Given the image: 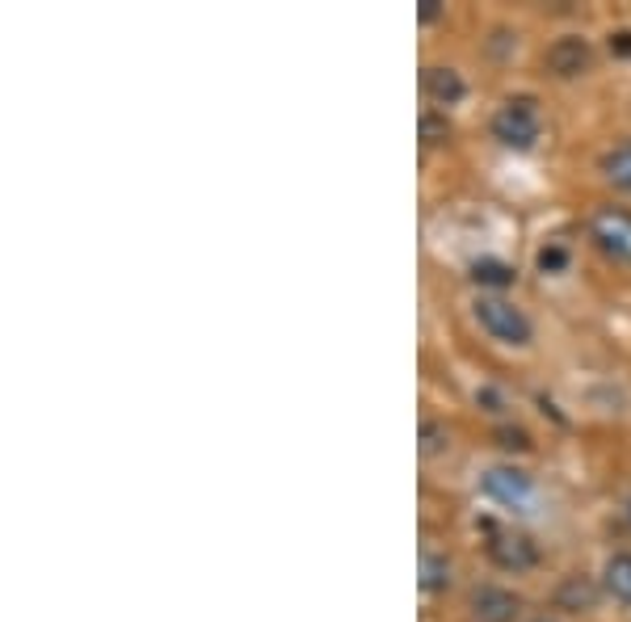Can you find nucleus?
Instances as JSON below:
<instances>
[{
  "label": "nucleus",
  "mask_w": 631,
  "mask_h": 622,
  "mask_svg": "<svg viewBox=\"0 0 631 622\" xmlns=\"http://www.w3.org/2000/svg\"><path fill=\"white\" fill-rule=\"evenodd\" d=\"M489 131H493V139H497L501 148L531 151L539 144V135H543V118H539L535 101L517 97V101H505V106L493 113Z\"/></svg>",
  "instance_id": "f03ea898"
},
{
  "label": "nucleus",
  "mask_w": 631,
  "mask_h": 622,
  "mask_svg": "<svg viewBox=\"0 0 631 622\" xmlns=\"http://www.w3.org/2000/svg\"><path fill=\"white\" fill-rule=\"evenodd\" d=\"M602 593L631 610V551H614L602 567Z\"/></svg>",
  "instance_id": "1a4fd4ad"
},
{
  "label": "nucleus",
  "mask_w": 631,
  "mask_h": 622,
  "mask_svg": "<svg viewBox=\"0 0 631 622\" xmlns=\"http://www.w3.org/2000/svg\"><path fill=\"white\" fill-rule=\"evenodd\" d=\"M501 446L505 451H531V437L522 434V430H501Z\"/></svg>",
  "instance_id": "f3484780"
},
{
  "label": "nucleus",
  "mask_w": 631,
  "mask_h": 622,
  "mask_svg": "<svg viewBox=\"0 0 631 622\" xmlns=\"http://www.w3.org/2000/svg\"><path fill=\"white\" fill-rule=\"evenodd\" d=\"M472 320L480 324L484 337L505 345V349H526V345L535 340L531 316H526L514 299H505V295H484V290H480L476 299H472Z\"/></svg>",
  "instance_id": "f257e3e1"
},
{
  "label": "nucleus",
  "mask_w": 631,
  "mask_h": 622,
  "mask_svg": "<svg viewBox=\"0 0 631 622\" xmlns=\"http://www.w3.org/2000/svg\"><path fill=\"white\" fill-rule=\"evenodd\" d=\"M539 269H543V274H564V269H569V248L543 245L539 248Z\"/></svg>",
  "instance_id": "dca6fc26"
},
{
  "label": "nucleus",
  "mask_w": 631,
  "mask_h": 622,
  "mask_svg": "<svg viewBox=\"0 0 631 622\" xmlns=\"http://www.w3.org/2000/svg\"><path fill=\"white\" fill-rule=\"evenodd\" d=\"M543 68L555 76V80H581V76L593 68V47L585 34H560L548 42L543 51Z\"/></svg>",
  "instance_id": "423d86ee"
},
{
  "label": "nucleus",
  "mask_w": 631,
  "mask_h": 622,
  "mask_svg": "<svg viewBox=\"0 0 631 622\" xmlns=\"http://www.w3.org/2000/svg\"><path fill=\"white\" fill-rule=\"evenodd\" d=\"M598 172H602V181H607L611 189L631 194V139H623V144H614V148L602 151Z\"/></svg>",
  "instance_id": "9d476101"
},
{
  "label": "nucleus",
  "mask_w": 631,
  "mask_h": 622,
  "mask_svg": "<svg viewBox=\"0 0 631 622\" xmlns=\"http://www.w3.org/2000/svg\"><path fill=\"white\" fill-rule=\"evenodd\" d=\"M455 585V564L446 551H421V589L425 593H446Z\"/></svg>",
  "instance_id": "9b49d317"
},
{
  "label": "nucleus",
  "mask_w": 631,
  "mask_h": 622,
  "mask_svg": "<svg viewBox=\"0 0 631 622\" xmlns=\"http://www.w3.org/2000/svg\"><path fill=\"white\" fill-rule=\"evenodd\" d=\"M489 560L501 572H510V576H526V572H535L543 555H539V543L531 534H522V530H497L489 539Z\"/></svg>",
  "instance_id": "20e7f679"
},
{
  "label": "nucleus",
  "mask_w": 631,
  "mask_h": 622,
  "mask_svg": "<svg viewBox=\"0 0 631 622\" xmlns=\"http://www.w3.org/2000/svg\"><path fill=\"white\" fill-rule=\"evenodd\" d=\"M522 598L505 585H476L467 593V619L472 622H517Z\"/></svg>",
  "instance_id": "0eeeda50"
},
{
  "label": "nucleus",
  "mask_w": 631,
  "mask_h": 622,
  "mask_svg": "<svg viewBox=\"0 0 631 622\" xmlns=\"http://www.w3.org/2000/svg\"><path fill=\"white\" fill-rule=\"evenodd\" d=\"M531 622H555V619H531Z\"/></svg>",
  "instance_id": "aec40b11"
},
{
  "label": "nucleus",
  "mask_w": 631,
  "mask_h": 622,
  "mask_svg": "<svg viewBox=\"0 0 631 622\" xmlns=\"http://www.w3.org/2000/svg\"><path fill=\"white\" fill-rule=\"evenodd\" d=\"M421 89L425 97L434 101V106H460L463 97H467V80L460 76V68H451V63H430L425 76H421Z\"/></svg>",
  "instance_id": "6e6552de"
},
{
  "label": "nucleus",
  "mask_w": 631,
  "mask_h": 622,
  "mask_svg": "<svg viewBox=\"0 0 631 622\" xmlns=\"http://www.w3.org/2000/svg\"><path fill=\"white\" fill-rule=\"evenodd\" d=\"M438 0H421V9H417V18L425 21V26H430V21H438Z\"/></svg>",
  "instance_id": "6ab92c4d"
},
{
  "label": "nucleus",
  "mask_w": 631,
  "mask_h": 622,
  "mask_svg": "<svg viewBox=\"0 0 631 622\" xmlns=\"http://www.w3.org/2000/svg\"><path fill=\"white\" fill-rule=\"evenodd\" d=\"M480 492L489 501H497L501 510H526L535 501V480L522 467H489L480 475Z\"/></svg>",
  "instance_id": "39448f33"
},
{
  "label": "nucleus",
  "mask_w": 631,
  "mask_h": 622,
  "mask_svg": "<svg viewBox=\"0 0 631 622\" xmlns=\"http://www.w3.org/2000/svg\"><path fill=\"white\" fill-rule=\"evenodd\" d=\"M442 451H451V430L442 421H421V454L434 458Z\"/></svg>",
  "instance_id": "2eb2a0df"
},
{
  "label": "nucleus",
  "mask_w": 631,
  "mask_h": 622,
  "mask_svg": "<svg viewBox=\"0 0 631 622\" xmlns=\"http://www.w3.org/2000/svg\"><path fill=\"white\" fill-rule=\"evenodd\" d=\"M611 51H614V56L631 59V30H619V34H611Z\"/></svg>",
  "instance_id": "a211bd4d"
},
{
  "label": "nucleus",
  "mask_w": 631,
  "mask_h": 622,
  "mask_svg": "<svg viewBox=\"0 0 631 622\" xmlns=\"http://www.w3.org/2000/svg\"><path fill=\"white\" fill-rule=\"evenodd\" d=\"M417 127H421V144H425V148H442V144L451 139V118H446V110H425Z\"/></svg>",
  "instance_id": "4468645a"
},
{
  "label": "nucleus",
  "mask_w": 631,
  "mask_h": 622,
  "mask_svg": "<svg viewBox=\"0 0 631 622\" xmlns=\"http://www.w3.org/2000/svg\"><path fill=\"white\" fill-rule=\"evenodd\" d=\"M590 240L611 265H628L631 269V210H623V207L593 210Z\"/></svg>",
  "instance_id": "7ed1b4c3"
},
{
  "label": "nucleus",
  "mask_w": 631,
  "mask_h": 622,
  "mask_svg": "<svg viewBox=\"0 0 631 622\" xmlns=\"http://www.w3.org/2000/svg\"><path fill=\"white\" fill-rule=\"evenodd\" d=\"M555 605L569 610V614H590L598 605V589H593L590 576H569L564 585L555 589Z\"/></svg>",
  "instance_id": "f8f14e48"
},
{
  "label": "nucleus",
  "mask_w": 631,
  "mask_h": 622,
  "mask_svg": "<svg viewBox=\"0 0 631 622\" xmlns=\"http://www.w3.org/2000/svg\"><path fill=\"white\" fill-rule=\"evenodd\" d=\"M514 265L497 261V257H480V261H472V283L484 286V295H497V290H505V286H514Z\"/></svg>",
  "instance_id": "ddd939ff"
}]
</instances>
